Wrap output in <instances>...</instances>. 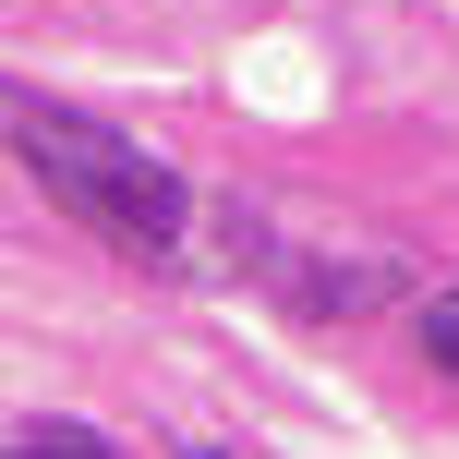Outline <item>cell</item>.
Returning a JSON list of instances; mask_svg holds the SVG:
<instances>
[{
  "mask_svg": "<svg viewBox=\"0 0 459 459\" xmlns=\"http://www.w3.org/2000/svg\"><path fill=\"white\" fill-rule=\"evenodd\" d=\"M13 158H24V182L48 194L73 230H97L109 254H134V266H182V242H194V194H182V169H158L134 134H109V121H85V109H37V97H13Z\"/></svg>",
  "mask_w": 459,
  "mask_h": 459,
  "instance_id": "6da1fadb",
  "label": "cell"
},
{
  "mask_svg": "<svg viewBox=\"0 0 459 459\" xmlns=\"http://www.w3.org/2000/svg\"><path fill=\"white\" fill-rule=\"evenodd\" d=\"M230 266H242V278H266V290L290 302L302 326H326V315H363V302H387V290H399V266H326V254L266 242L254 218H242V242H230Z\"/></svg>",
  "mask_w": 459,
  "mask_h": 459,
  "instance_id": "7a4b0ae2",
  "label": "cell"
},
{
  "mask_svg": "<svg viewBox=\"0 0 459 459\" xmlns=\"http://www.w3.org/2000/svg\"><path fill=\"white\" fill-rule=\"evenodd\" d=\"M0 459H109V436H85V423H24V436H0Z\"/></svg>",
  "mask_w": 459,
  "mask_h": 459,
  "instance_id": "3957f363",
  "label": "cell"
},
{
  "mask_svg": "<svg viewBox=\"0 0 459 459\" xmlns=\"http://www.w3.org/2000/svg\"><path fill=\"white\" fill-rule=\"evenodd\" d=\"M423 363H436V375H459V278L423 302Z\"/></svg>",
  "mask_w": 459,
  "mask_h": 459,
  "instance_id": "277c9868",
  "label": "cell"
},
{
  "mask_svg": "<svg viewBox=\"0 0 459 459\" xmlns=\"http://www.w3.org/2000/svg\"><path fill=\"white\" fill-rule=\"evenodd\" d=\"M182 459H230V447H182Z\"/></svg>",
  "mask_w": 459,
  "mask_h": 459,
  "instance_id": "5b68a950",
  "label": "cell"
}]
</instances>
